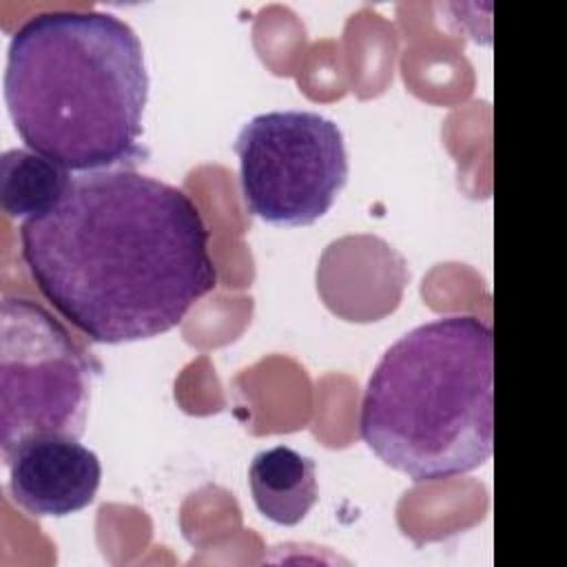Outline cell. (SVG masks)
<instances>
[{"label": "cell", "instance_id": "6da1fadb", "mask_svg": "<svg viewBox=\"0 0 567 567\" xmlns=\"http://www.w3.org/2000/svg\"><path fill=\"white\" fill-rule=\"evenodd\" d=\"M210 230L177 186L115 166L73 175L64 197L20 224L42 297L97 343L151 339L215 290Z\"/></svg>", "mask_w": 567, "mask_h": 567}, {"label": "cell", "instance_id": "7a4b0ae2", "mask_svg": "<svg viewBox=\"0 0 567 567\" xmlns=\"http://www.w3.org/2000/svg\"><path fill=\"white\" fill-rule=\"evenodd\" d=\"M148 100L144 47L109 11H44L9 40L4 102L22 142L75 173L135 162Z\"/></svg>", "mask_w": 567, "mask_h": 567}, {"label": "cell", "instance_id": "3957f363", "mask_svg": "<svg viewBox=\"0 0 567 567\" xmlns=\"http://www.w3.org/2000/svg\"><path fill=\"white\" fill-rule=\"evenodd\" d=\"M359 434L416 483L481 467L494 447V330L445 315L399 337L372 370Z\"/></svg>", "mask_w": 567, "mask_h": 567}, {"label": "cell", "instance_id": "277c9868", "mask_svg": "<svg viewBox=\"0 0 567 567\" xmlns=\"http://www.w3.org/2000/svg\"><path fill=\"white\" fill-rule=\"evenodd\" d=\"M100 363L42 303H0V450L4 465L31 441L80 439Z\"/></svg>", "mask_w": 567, "mask_h": 567}, {"label": "cell", "instance_id": "5b68a950", "mask_svg": "<svg viewBox=\"0 0 567 567\" xmlns=\"http://www.w3.org/2000/svg\"><path fill=\"white\" fill-rule=\"evenodd\" d=\"M235 153L248 213L275 226L317 221L348 182L343 133L315 111L255 115L241 126Z\"/></svg>", "mask_w": 567, "mask_h": 567}, {"label": "cell", "instance_id": "8992f818", "mask_svg": "<svg viewBox=\"0 0 567 567\" xmlns=\"http://www.w3.org/2000/svg\"><path fill=\"white\" fill-rule=\"evenodd\" d=\"M9 492L33 516H69L93 503L102 465L93 450L71 436L27 443L11 458Z\"/></svg>", "mask_w": 567, "mask_h": 567}, {"label": "cell", "instance_id": "52a82bcc", "mask_svg": "<svg viewBox=\"0 0 567 567\" xmlns=\"http://www.w3.org/2000/svg\"><path fill=\"white\" fill-rule=\"evenodd\" d=\"M248 483L259 514L277 525L301 523L317 503L315 461L288 445L255 454Z\"/></svg>", "mask_w": 567, "mask_h": 567}, {"label": "cell", "instance_id": "ba28073f", "mask_svg": "<svg viewBox=\"0 0 567 567\" xmlns=\"http://www.w3.org/2000/svg\"><path fill=\"white\" fill-rule=\"evenodd\" d=\"M71 179L51 157L29 146L9 148L0 155V206L11 219L40 217L64 197Z\"/></svg>", "mask_w": 567, "mask_h": 567}]
</instances>
